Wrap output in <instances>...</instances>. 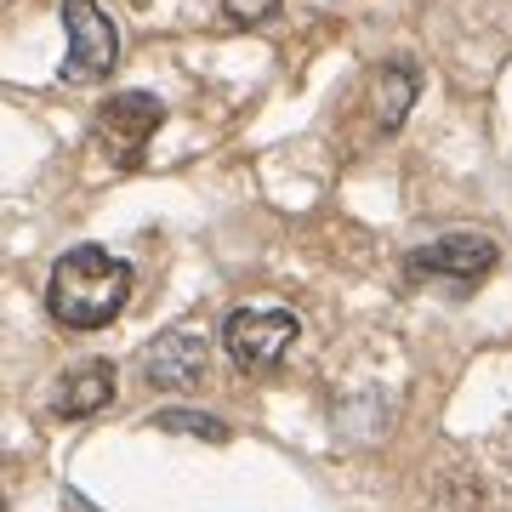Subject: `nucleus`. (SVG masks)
<instances>
[{
  "mask_svg": "<svg viewBox=\"0 0 512 512\" xmlns=\"http://www.w3.org/2000/svg\"><path fill=\"white\" fill-rule=\"evenodd\" d=\"M131 296V262H120L103 245H74L52 262L46 279V313L69 330H103L120 319Z\"/></svg>",
  "mask_w": 512,
  "mask_h": 512,
  "instance_id": "f257e3e1",
  "label": "nucleus"
},
{
  "mask_svg": "<svg viewBox=\"0 0 512 512\" xmlns=\"http://www.w3.org/2000/svg\"><path fill=\"white\" fill-rule=\"evenodd\" d=\"M63 29H69V57H63V80L69 86H92V80H109L114 63H120V35H114L109 12L97 0H63Z\"/></svg>",
  "mask_w": 512,
  "mask_h": 512,
  "instance_id": "f03ea898",
  "label": "nucleus"
},
{
  "mask_svg": "<svg viewBox=\"0 0 512 512\" xmlns=\"http://www.w3.org/2000/svg\"><path fill=\"white\" fill-rule=\"evenodd\" d=\"M291 342H296V313H285V308H234L228 325H222L228 359L239 370H251V376L274 370L291 353Z\"/></svg>",
  "mask_w": 512,
  "mask_h": 512,
  "instance_id": "7ed1b4c3",
  "label": "nucleus"
},
{
  "mask_svg": "<svg viewBox=\"0 0 512 512\" xmlns=\"http://www.w3.org/2000/svg\"><path fill=\"white\" fill-rule=\"evenodd\" d=\"M160 120H165V103L154 92H120V97H109V103L97 109V143H103L109 165L131 171V165L148 154V137L160 131Z\"/></svg>",
  "mask_w": 512,
  "mask_h": 512,
  "instance_id": "20e7f679",
  "label": "nucleus"
},
{
  "mask_svg": "<svg viewBox=\"0 0 512 512\" xmlns=\"http://www.w3.org/2000/svg\"><path fill=\"white\" fill-rule=\"evenodd\" d=\"M495 256L501 251L484 234H444L404 256V274L410 279H484L495 268Z\"/></svg>",
  "mask_w": 512,
  "mask_h": 512,
  "instance_id": "39448f33",
  "label": "nucleus"
},
{
  "mask_svg": "<svg viewBox=\"0 0 512 512\" xmlns=\"http://www.w3.org/2000/svg\"><path fill=\"white\" fill-rule=\"evenodd\" d=\"M205 365H211V348L194 330H165L143 348V382L160 387V393H188V387L205 382Z\"/></svg>",
  "mask_w": 512,
  "mask_h": 512,
  "instance_id": "423d86ee",
  "label": "nucleus"
},
{
  "mask_svg": "<svg viewBox=\"0 0 512 512\" xmlns=\"http://www.w3.org/2000/svg\"><path fill=\"white\" fill-rule=\"evenodd\" d=\"M109 399H114V365L109 359H86V365L63 370V382L52 387V410L69 416V421L109 410Z\"/></svg>",
  "mask_w": 512,
  "mask_h": 512,
  "instance_id": "0eeeda50",
  "label": "nucleus"
},
{
  "mask_svg": "<svg viewBox=\"0 0 512 512\" xmlns=\"http://www.w3.org/2000/svg\"><path fill=\"white\" fill-rule=\"evenodd\" d=\"M416 86H421L416 63H387V69L376 74V126L399 131L404 114L416 109Z\"/></svg>",
  "mask_w": 512,
  "mask_h": 512,
  "instance_id": "6e6552de",
  "label": "nucleus"
},
{
  "mask_svg": "<svg viewBox=\"0 0 512 512\" xmlns=\"http://www.w3.org/2000/svg\"><path fill=\"white\" fill-rule=\"evenodd\" d=\"M154 427L160 433H188V439H205V444H228V421L205 416V410H160Z\"/></svg>",
  "mask_w": 512,
  "mask_h": 512,
  "instance_id": "1a4fd4ad",
  "label": "nucleus"
},
{
  "mask_svg": "<svg viewBox=\"0 0 512 512\" xmlns=\"http://www.w3.org/2000/svg\"><path fill=\"white\" fill-rule=\"evenodd\" d=\"M279 12V0H222V18L234 23V29H256V23H268Z\"/></svg>",
  "mask_w": 512,
  "mask_h": 512,
  "instance_id": "9d476101",
  "label": "nucleus"
},
{
  "mask_svg": "<svg viewBox=\"0 0 512 512\" xmlns=\"http://www.w3.org/2000/svg\"><path fill=\"white\" fill-rule=\"evenodd\" d=\"M0 512H6V495H0Z\"/></svg>",
  "mask_w": 512,
  "mask_h": 512,
  "instance_id": "9b49d317",
  "label": "nucleus"
}]
</instances>
